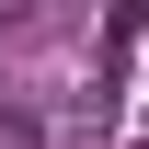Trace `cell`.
<instances>
[{
	"mask_svg": "<svg viewBox=\"0 0 149 149\" xmlns=\"http://www.w3.org/2000/svg\"><path fill=\"white\" fill-rule=\"evenodd\" d=\"M0 149H46V115H23V103H0Z\"/></svg>",
	"mask_w": 149,
	"mask_h": 149,
	"instance_id": "cell-1",
	"label": "cell"
}]
</instances>
